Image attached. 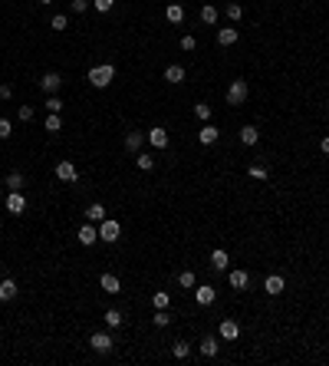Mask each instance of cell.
Wrapping results in <instances>:
<instances>
[{
    "mask_svg": "<svg viewBox=\"0 0 329 366\" xmlns=\"http://www.w3.org/2000/svg\"><path fill=\"white\" fill-rule=\"evenodd\" d=\"M112 80H116V66H112V63H99V66L89 70V83H92L96 89H106Z\"/></svg>",
    "mask_w": 329,
    "mask_h": 366,
    "instance_id": "cell-1",
    "label": "cell"
},
{
    "mask_svg": "<svg viewBox=\"0 0 329 366\" xmlns=\"http://www.w3.org/2000/svg\"><path fill=\"white\" fill-rule=\"evenodd\" d=\"M118 234H122V224H118L116 218H102V221H99V241H106V244H116Z\"/></svg>",
    "mask_w": 329,
    "mask_h": 366,
    "instance_id": "cell-2",
    "label": "cell"
},
{
    "mask_svg": "<svg viewBox=\"0 0 329 366\" xmlns=\"http://www.w3.org/2000/svg\"><path fill=\"white\" fill-rule=\"evenodd\" d=\"M247 93H250V89H247V83H244V80H234V83H230V89H228V103H230V106H240L244 99H247Z\"/></svg>",
    "mask_w": 329,
    "mask_h": 366,
    "instance_id": "cell-3",
    "label": "cell"
},
{
    "mask_svg": "<svg viewBox=\"0 0 329 366\" xmlns=\"http://www.w3.org/2000/svg\"><path fill=\"white\" fill-rule=\"evenodd\" d=\"M76 238H79V244H82V247H92L96 241H99V228H92V221H86L82 228H79Z\"/></svg>",
    "mask_w": 329,
    "mask_h": 366,
    "instance_id": "cell-4",
    "label": "cell"
},
{
    "mask_svg": "<svg viewBox=\"0 0 329 366\" xmlns=\"http://www.w3.org/2000/svg\"><path fill=\"white\" fill-rule=\"evenodd\" d=\"M40 86H43V93L56 96V93H60V86H63V76H60V73H43V80H40Z\"/></svg>",
    "mask_w": 329,
    "mask_h": 366,
    "instance_id": "cell-5",
    "label": "cell"
},
{
    "mask_svg": "<svg viewBox=\"0 0 329 366\" xmlns=\"http://www.w3.org/2000/svg\"><path fill=\"white\" fill-rule=\"evenodd\" d=\"M56 178H60V182H76L79 172H76L72 162H56Z\"/></svg>",
    "mask_w": 329,
    "mask_h": 366,
    "instance_id": "cell-6",
    "label": "cell"
},
{
    "mask_svg": "<svg viewBox=\"0 0 329 366\" xmlns=\"http://www.w3.org/2000/svg\"><path fill=\"white\" fill-rule=\"evenodd\" d=\"M7 211H10V215H24V211H26V198L20 195V191H10V195H7Z\"/></svg>",
    "mask_w": 329,
    "mask_h": 366,
    "instance_id": "cell-7",
    "label": "cell"
},
{
    "mask_svg": "<svg viewBox=\"0 0 329 366\" xmlns=\"http://www.w3.org/2000/svg\"><path fill=\"white\" fill-rule=\"evenodd\" d=\"M89 346H92L96 353H109L112 350V336L109 333H92L89 336Z\"/></svg>",
    "mask_w": 329,
    "mask_h": 366,
    "instance_id": "cell-8",
    "label": "cell"
},
{
    "mask_svg": "<svg viewBox=\"0 0 329 366\" xmlns=\"http://www.w3.org/2000/svg\"><path fill=\"white\" fill-rule=\"evenodd\" d=\"M283 287H286V280H283V277H280V274H270V277H266V280H264V290H266V294H270V297H276V294H283Z\"/></svg>",
    "mask_w": 329,
    "mask_h": 366,
    "instance_id": "cell-9",
    "label": "cell"
},
{
    "mask_svg": "<svg viewBox=\"0 0 329 366\" xmlns=\"http://www.w3.org/2000/svg\"><path fill=\"white\" fill-rule=\"evenodd\" d=\"M194 297H198V303H201V307H211L214 297H218V290H214L211 284H201V287L194 290Z\"/></svg>",
    "mask_w": 329,
    "mask_h": 366,
    "instance_id": "cell-10",
    "label": "cell"
},
{
    "mask_svg": "<svg viewBox=\"0 0 329 366\" xmlns=\"http://www.w3.org/2000/svg\"><path fill=\"white\" fill-rule=\"evenodd\" d=\"M145 139H148V142H152V145H155V149H168V132H164V129H162V126H155V129H148V136H145Z\"/></svg>",
    "mask_w": 329,
    "mask_h": 366,
    "instance_id": "cell-11",
    "label": "cell"
},
{
    "mask_svg": "<svg viewBox=\"0 0 329 366\" xmlns=\"http://www.w3.org/2000/svg\"><path fill=\"white\" fill-rule=\"evenodd\" d=\"M230 287H234V290H247V287H250V274L247 271H230Z\"/></svg>",
    "mask_w": 329,
    "mask_h": 366,
    "instance_id": "cell-12",
    "label": "cell"
},
{
    "mask_svg": "<svg viewBox=\"0 0 329 366\" xmlns=\"http://www.w3.org/2000/svg\"><path fill=\"white\" fill-rule=\"evenodd\" d=\"M99 284H102V290H106V294H122V284H118L116 274H102Z\"/></svg>",
    "mask_w": 329,
    "mask_h": 366,
    "instance_id": "cell-13",
    "label": "cell"
},
{
    "mask_svg": "<svg viewBox=\"0 0 329 366\" xmlns=\"http://www.w3.org/2000/svg\"><path fill=\"white\" fill-rule=\"evenodd\" d=\"M164 20H168V24H181V20H184V7H181V4H168V7H164Z\"/></svg>",
    "mask_w": 329,
    "mask_h": 366,
    "instance_id": "cell-14",
    "label": "cell"
},
{
    "mask_svg": "<svg viewBox=\"0 0 329 366\" xmlns=\"http://www.w3.org/2000/svg\"><path fill=\"white\" fill-rule=\"evenodd\" d=\"M164 83H172V86H178V83H184V66H168L164 70Z\"/></svg>",
    "mask_w": 329,
    "mask_h": 366,
    "instance_id": "cell-15",
    "label": "cell"
},
{
    "mask_svg": "<svg viewBox=\"0 0 329 366\" xmlns=\"http://www.w3.org/2000/svg\"><path fill=\"white\" fill-rule=\"evenodd\" d=\"M218 43H220V47H234V43H237V30H234V27H220V30H218Z\"/></svg>",
    "mask_w": 329,
    "mask_h": 366,
    "instance_id": "cell-16",
    "label": "cell"
},
{
    "mask_svg": "<svg viewBox=\"0 0 329 366\" xmlns=\"http://www.w3.org/2000/svg\"><path fill=\"white\" fill-rule=\"evenodd\" d=\"M237 333H240L237 320H224V323H220V340H234Z\"/></svg>",
    "mask_w": 329,
    "mask_h": 366,
    "instance_id": "cell-17",
    "label": "cell"
},
{
    "mask_svg": "<svg viewBox=\"0 0 329 366\" xmlns=\"http://www.w3.org/2000/svg\"><path fill=\"white\" fill-rule=\"evenodd\" d=\"M14 297H16V284H14V280H0V300H4V303H7V300H14Z\"/></svg>",
    "mask_w": 329,
    "mask_h": 366,
    "instance_id": "cell-18",
    "label": "cell"
},
{
    "mask_svg": "<svg viewBox=\"0 0 329 366\" xmlns=\"http://www.w3.org/2000/svg\"><path fill=\"white\" fill-rule=\"evenodd\" d=\"M218 126H204L201 132H198V139H201V145H211V142H218Z\"/></svg>",
    "mask_w": 329,
    "mask_h": 366,
    "instance_id": "cell-19",
    "label": "cell"
},
{
    "mask_svg": "<svg viewBox=\"0 0 329 366\" xmlns=\"http://www.w3.org/2000/svg\"><path fill=\"white\" fill-rule=\"evenodd\" d=\"M257 139H260L257 126H244V129H240V142H244V145H257Z\"/></svg>",
    "mask_w": 329,
    "mask_h": 366,
    "instance_id": "cell-20",
    "label": "cell"
},
{
    "mask_svg": "<svg viewBox=\"0 0 329 366\" xmlns=\"http://www.w3.org/2000/svg\"><path fill=\"white\" fill-rule=\"evenodd\" d=\"M228 261H230V257H228V251H220V247L211 254V267H214V271H224V267H228Z\"/></svg>",
    "mask_w": 329,
    "mask_h": 366,
    "instance_id": "cell-21",
    "label": "cell"
},
{
    "mask_svg": "<svg viewBox=\"0 0 329 366\" xmlns=\"http://www.w3.org/2000/svg\"><path fill=\"white\" fill-rule=\"evenodd\" d=\"M142 142H145V136H142V132H126V149L128 152H138Z\"/></svg>",
    "mask_w": 329,
    "mask_h": 366,
    "instance_id": "cell-22",
    "label": "cell"
},
{
    "mask_svg": "<svg viewBox=\"0 0 329 366\" xmlns=\"http://www.w3.org/2000/svg\"><path fill=\"white\" fill-rule=\"evenodd\" d=\"M152 303H155V310H168V303H172V294H168V290H155Z\"/></svg>",
    "mask_w": 329,
    "mask_h": 366,
    "instance_id": "cell-23",
    "label": "cell"
},
{
    "mask_svg": "<svg viewBox=\"0 0 329 366\" xmlns=\"http://www.w3.org/2000/svg\"><path fill=\"white\" fill-rule=\"evenodd\" d=\"M86 218H89V221H96V224H99L102 218H106V205H99V201H96V205H89V208H86Z\"/></svg>",
    "mask_w": 329,
    "mask_h": 366,
    "instance_id": "cell-24",
    "label": "cell"
},
{
    "mask_svg": "<svg viewBox=\"0 0 329 366\" xmlns=\"http://www.w3.org/2000/svg\"><path fill=\"white\" fill-rule=\"evenodd\" d=\"M172 353H174L178 359H188V356H191V343H184V340H174Z\"/></svg>",
    "mask_w": 329,
    "mask_h": 366,
    "instance_id": "cell-25",
    "label": "cell"
},
{
    "mask_svg": "<svg viewBox=\"0 0 329 366\" xmlns=\"http://www.w3.org/2000/svg\"><path fill=\"white\" fill-rule=\"evenodd\" d=\"M201 353L204 356H218V340H214V336H204L201 340Z\"/></svg>",
    "mask_w": 329,
    "mask_h": 366,
    "instance_id": "cell-26",
    "label": "cell"
},
{
    "mask_svg": "<svg viewBox=\"0 0 329 366\" xmlns=\"http://www.w3.org/2000/svg\"><path fill=\"white\" fill-rule=\"evenodd\" d=\"M201 20H204V24H218V7L204 4V7H201Z\"/></svg>",
    "mask_w": 329,
    "mask_h": 366,
    "instance_id": "cell-27",
    "label": "cell"
},
{
    "mask_svg": "<svg viewBox=\"0 0 329 366\" xmlns=\"http://www.w3.org/2000/svg\"><path fill=\"white\" fill-rule=\"evenodd\" d=\"M63 129V119H60V112H50L46 116V132H60Z\"/></svg>",
    "mask_w": 329,
    "mask_h": 366,
    "instance_id": "cell-28",
    "label": "cell"
},
{
    "mask_svg": "<svg viewBox=\"0 0 329 366\" xmlns=\"http://www.w3.org/2000/svg\"><path fill=\"white\" fill-rule=\"evenodd\" d=\"M7 188L10 191H20V188H24V175H20V172H10V175H7Z\"/></svg>",
    "mask_w": 329,
    "mask_h": 366,
    "instance_id": "cell-29",
    "label": "cell"
},
{
    "mask_svg": "<svg viewBox=\"0 0 329 366\" xmlns=\"http://www.w3.org/2000/svg\"><path fill=\"white\" fill-rule=\"evenodd\" d=\"M178 284H181V287H194V284H198V274H194V271H181V274H178Z\"/></svg>",
    "mask_w": 329,
    "mask_h": 366,
    "instance_id": "cell-30",
    "label": "cell"
},
{
    "mask_svg": "<svg viewBox=\"0 0 329 366\" xmlns=\"http://www.w3.org/2000/svg\"><path fill=\"white\" fill-rule=\"evenodd\" d=\"M135 162H138L142 172H152V168H155V159H152V155H145V152H138V159H135Z\"/></svg>",
    "mask_w": 329,
    "mask_h": 366,
    "instance_id": "cell-31",
    "label": "cell"
},
{
    "mask_svg": "<svg viewBox=\"0 0 329 366\" xmlns=\"http://www.w3.org/2000/svg\"><path fill=\"white\" fill-rule=\"evenodd\" d=\"M102 320H106L112 330H116V326H122V313H118V310H106V317H102Z\"/></svg>",
    "mask_w": 329,
    "mask_h": 366,
    "instance_id": "cell-32",
    "label": "cell"
},
{
    "mask_svg": "<svg viewBox=\"0 0 329 366\" xmlns=\"http://www.w3.org/2000/svg\"><path fill=\"white\" fill-rule=\"evenodd\" d=\"M194 116H198L201 122H208V119H211V106H208V103H198V106H194Z\"/></svg>",
    "mask_w": 329,
    "mask_h": 366,
    "instance_id": "cell-33",
    "label": "cell"
},
{
    "mask_svg": "<svg viewBox=\"0 0 329 366\" xmlns=\"http://www.w3.org/2000/svg\"><path fill=\"white\" fill-rule=\"evenodd\" d=\"M152 323H155V326H168V323H172V317H168V310H155Z\"/></svg>",
    "mask_w": 329,
    "mask_h": 366,
    "instance_id": "cell-34",
    "label": "cell"
},
{
    "mask_svg": "<svg viewBox=\"0 0 329 366\" xmlns=\"http://www.w3.org/2000/svg\"><path fill=\"white\" fill-rule=\"evenodd\" d=\"M250 178H260V182H266V178H270V172H266L264 165H250Z\"/></svg>",
    "mask_w": 329,
    "mask_h": 366,
    "instance_id": "cell-35",
    "label": "cell"
},
{
    "mask_svg": "<svg viewBox=\"0 0 329 366\" xmlns=\"http://www.w3.org/2000/svg\"><path fill=\"white\" fill-rule=\"evenodd\" d=\"M50 27H53V30H66V27H70V20H66L63 14H56L53 20H50Z\"/></svg>",
    "mask_w": 329,
    "mask_h": 366,
    "instance_id": "cell-36",
    "label": "cell"
},
{
    "mask_svg": "<svg viewBox=\"0 0 329 366\" xmlns=\"http://www.w3.org/2000/svg\"><path fill=\"white\" fill-rule=\"evenodd\" d=\"M228 17H230V20H240V17H244V7H240V4H228Z\"/></svg>",
    "mask_w": 329,
    "mask_h": 366,
    "instance_id": "cell-37",
    "label": "cell"
},
{
    "mask_svg": "<svg viewBox=\"0 0 329 366\" xmlns=\"http://www.w3.org/2000/svg\"><path fill=\"white\" fill-rule=\"evenodd\" d=\"M92 4H96V10H99V14H109L116 0H92Z\"/></svg>",
    "mask_w": 329,
    "mask_h": 366,
    "instance_id": "cell-38",
    "label": "cell"
},
{
    "mask_svg": "<svg viewBox=\"0 0 329 366\" xmlns=\"http://www.w3.org/2000/svg\"><path fill=\"white\" fill-rule=\"evenodd\" d=\"M10 136H14V126L7 119H0V139H10Z\"/></svg>",
    "mask_w": 329,
    "mask_h": 366,
    "instance_id": "cell-39",
    "label": "cell"
},
{
    "mask_svg": "<svg viewBox=\"0 0 329 366\" xmlns=\"http://www.w3.org/2000/svg\"><path fill=\"white\" fill-rule=\"evenodd\" d=\"M46 109H50V112H60V109H63V103H60V96H50V99H46Z\"/></svg>",
    "mask_w": 329,
    "mask_h": 366,
    "instance_id": "cell-40",
    "label": "cell"
},
{
    "mask_svg": "<svg viewBox=\"0 0 329 366\" xmlns=\"http://www.w3.org/2000/svg\"><path fill=\"white\" fill-rule=\"evenodd\" d=\"M16 116H20V122H33V109H30V106H20Z\"/></svg>",
    "mask_w": 329,
    "mask_h": 366,
    "instance_id": "cell-41",
    "label": "cell"
},
{
    "mask_svg": "<svg viewBox=\"0 0 329 366\" xmlns=\"http://www.w3.org/2000/svg\"><path fill=\"white\" fill-rule=\"evenodd\" d=\"M70 10H72V14H86V0H72Z\"/></svg>",
    "mask_w": 329,
    "mask_h": 366,
    "instance_id": "cell-42",
    "label": "cell"
},
{
    "mask_svg": "<svg viewBox=\"0 0 329 366\" xmlns=\"http://www.w3.org/2000/svg\"><path fill=\"white\" fill-rule=\"evenodd\" d=\"M194 47H198L194 37H181V50H194Z\"/></svg>",
    "mask_w": 329,
    "mask_h": 366,
    "instance_id": "cell-43",
    "label": "cell"
},
{
    "mask_svg": "<svg viewBox=\"0 0 329 366\" xmlns=\"http://www.w3.org/2000/svg\"><path fill=\"white\" fill-rule=\"evenodd\" d=\"M10 96H14V86H10V83H4V86H0V99H10Z\"/></svg>",
    "mask_w": 329,
    "mask_h": 366,
    "instance_id": "cell-44",
    "label": "cell"
},
{
    "mask_svg": "<svg viewBox=\"0 0 329 366\" xmlns=\"http://www.w3.org/2000/svg\"><path fill=\"white\" fill-rule=\"evenodd\" d=\"M320 149H322V152H326V155H329V136H322V139H320Z\"/></svg>",
    "mask_w": 329,
    "mask_h": 366,
    "instance_id": "cell-45",
    "label": "cell"
},
{
    "mask_svg": "<svg viewBox=\"0 0 329 366\" xmlns=\"http://www.w3.org/2000/svg\"><path fill=\"white\" fill-rule=\"evenodd\" d=\"M40 4H53V0H40Z\"/></svg>",
    "mask_w": 329,
    "mask_h": 366,
    "instance_id": "cell-46",
    "label": "cell"
}]
</instances>
